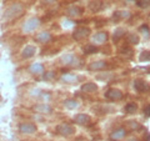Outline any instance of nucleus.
<instances>
[{
	"label": "nucleus",
	"instance_id": "nucleus-30",
	"mask_svg": "<svg viewBox=\"0 0 150 141\" xmlns=\"http://www.w3.org/2000/svg\"><path fill=\"white\" fill-rule=\"evenodd\" d=\"M53 76H54V73H53V71H49V73L45 74L44 79H45V80H50V79H53Z\"/></svg>",
	"mask_w": 150,
	"mask_h": 141
},
{
	"label": "nucleus",
	"instance_id": "nucleus-5",
	"mask_svg": "<svg viewBox=\"0 0 150 141\" xmlns=\"http://www.w3.org/2000/svg\"><path fill=\"white\" fill-rule=\"evenodd\" d=\"M105 97L109 99V100H112V101H118V100L123 99V92L118 90V89H109V90L105 92Z\"/></svg>",
	"mask_w": 150,
	"mask_h": 141
},
{
	"label": "nucleus",
	"instance_id": "nucleus-6",
	"mask_svg": "<svg viewBox=\"0 0 150 141\" xmlns=\"http://www.w3.org/2000/svg\"><path fill=\"white\" fill-rule=\"evenodd\" d=\"M19 130H20V133H23V134L30 135V134H34L36 131V126L31 123H23V124H20V126H19Z\"/></svg>",
	"mask_w": 150,
	"mask_h": 141
},
{
	"label": "nucleus",
	"instance_id": "nucleus-12",
	"mask_svg": "<svg viewBox=\"0 0 150 141\" xmlns=\"http://www.w3.org/2000/svg\"><path fill=\"white\" fill-rule=\"evenodd\" d=\"M106 63L103 61V60H96V61H93L90 65H89V70L91 71H98V70H103L105 69Z\"/></svg>",
	"mask_w": 150,
	"mask_h": 141
},
{
	"label": "nucleus",
	"instance_id": "nucleus-15",
	"mask_svg": "<svg viewBox=\"0 0 150 141\" xmlns=\"http://www.w3.org/2000/svg\"><path fill=\"white\" fill-rule=\"evenodd\" d=\"M29 71L31 74H34V75H40V74L44 73V66L39 63H34L29 66Z\"/></svg>",
	"mask_w": 150,
	"mask_h": 141
},
{
	"label": "nucleus",
	"instance_id": "nucleus-16",
	"mask_svg": "<svg viewBox=\"0 0 150 141\" xmlns=\"http://www.w3.org/2000/svg\"><path fill=\"white\" fill-rule=\"evenodd\" d=\"M34 110L36 112H40V114H50L53 109L48 104H38L34 106Z\"/></svg>",
	"mask_w": 150,
	"mask_h": 141
},
{
	"label": "nucleus",
	"instance_id": "nucleus-7",
	"mask_svg": "<svg viewBox=\"0 0 150 141\" xmlns=\"http://www.w3.org/2000/svg\"><path fill=\"white\" fill-rule=\"evenodd\" d=\"M130 16H131V14L128 10H116L114 14H112V20L114 21H120V20L129 19Z\"/></svg>",
	"mask_w": 150,
	"mask_h": 141
},
{
	"label": "nucleus",
	"instance_id": "nucleus-3",
	"mask_svg": "<svg viewBox=\"0 0 150 141\" xmlns=\"http://www.w3.org/2000/svg\"><path fill=\"white\" fill-rule=\"evenodd\" d=\"M89 34H90V29L88 26H78L73 32V37L75 40L80 41L83 39H85L86 36H89Z\"/></svg>",
	"mask_w": 150,
	"mask_h": 141
},
{
	"label": "nucleus",
	"instance_id": "nucleus-23",
	"mask_svg": "<svg viewBox=\"0 0 150 141\" xmlns=\"http://www.w3.org/2000/svg\"><path fill=\"white\" fill-rule=\"evenodd\" d=\"M125 29L124 27H118L115 31H114V36H112V39H114V41H116V40H119V39H121L124 35H125Z\"/></svg>",
	"mask_w": 150,
	"mask_h": 141
},
{
	"label": "nucleus",
	"instance_id": "nucleus-33",
	"mask_svg": "<svg viewBox=\"0 0 150 141\" xmlns=\"http://www.w3.org/2000/svg\"><path fill=\"white\" fill-rule=\"evenodd\" d=\"M43 4H45V5H49V4H53L54 1H56V0H40Z\"/></svg>",
	"mask_w": 150,
	"mask_h": 141
},
{
	"label": "nucleus",
	"instance_id": "nucleus-22",
	"mask_svg": "<svg viewBox=\"0 0 150 141\" xmlns=\"http://www.w3.org/2000/svg\"><path fill=\"white\" fill-rule=\"evenodd\" d=\"M137 110H138V105L135 102H129L124 107V111L126 114H134V112H137Z\"/></svg>",
	"mask_w": 150,
	"mask_h": 141
},
{
	"label": "nucleus",
	"instance_id": "nucleus-21",
	"mask_svg": "<svg viewBox=\"0 0 150 141\" xmlns=\"http://www.w3.org/2000/svg\"><path fill=\"white\" fill-rule=\"evenodd\" d=\"M78 105H79V104H78V101L75 100V99H68V100L64 101V106L67 107V109H70V110L76 109Z\"/></svg>",
	"mask_w": 150,
	"mask_h": 141
},
{
	"label": "nucleus",
	"instance_id": "nucleus-2",
	"mask_svg": "<svg viewBox=\"0 0 150 141\" xmlns=\"http://www.w3.org/2000/svg\"><path fill=\"white\" fill-rule=\"evenodd\" d=\"M39 25H40V19L31 18V19H29V20L25 21L24 24H23V31L24 32H31V31H34L35 29H38Z\"/></svg>",
	"mask_w": 150,
	"mask_h": 141
},
{
	"label": "nucleus",
	"instance_id": "nucleus-25",
	"mask_svg": "<svg viewBox=\"0 0 150 141\" xmlns=\"http://www.w3.org/2000/svg\"><path fill=\"white\" fill-rule=\"evenodd\" d=\"M75 80H78V76L73 74H65L62 76V81H65V82H73Z\"/></svg>",
	"mask_w": 150,
	"mask_h": 141
},
{
	"label": "nucleus",
	"instance_id": "nucleus-13",
	"mask_svg": "<svg viewBox=\"0 0 150 141\" xmlns=\"http://www.w3.org/2000/svg\"><path fill=\"white\" fill-rule=\"evenodd\" d=\"M106 40H108V34L104 31H99L93 35V41H95L96 44H103V43H105Z\"/></svg>",
	"mask_w": 150,
	"mask_h": 141
},
{
	"label": "nucleus",
	"instance_id": "nucleus-9",
	"mask_svg": "<svg viewBox=\"0 0 150 141\" xmlns=\"http://www.w3.org/2000/svg\"><path fill=\"white\" fill-rule=\"evenodd\" d=\"M36 53V48L34 45H26L24 49L21 50V56L24 59H29V58H33Z\"/></svg>",
	"mask_w": 150,
	"mask_h": 141
},
{
	"label": "nucleus",
	"instance_id": "nucleus-18",
	"mask_svg": "<svg viewBox=\"0 0 150 141\" xmlns=\"http://www.w3.org/2000/svg\"><path fill=\"white\" fill-rule=\"evenodd\" d=\"M67 14L69 16H79V15H81V9L79 8V6H69L67 9Z\"/></svg>",
	"mask_w": 150,
	"mask_h": 141
},
{
	"label": "nucleus",
	"instance_id": "nucleus-4",
	"mask_svg": "<svg viewBox=\"0 0 150 141\" xmlns=\"http://www.w3.org/2000/svg\"><path fill=\"white\" fill-rule=\"evenodd\" d=\"M56 131L63 136H71L75 134L76 130H75L74 126L69 125V124H60V125H58V128H56Z\"/></svg>",
	"mask_w": 150,
	"mask_h": 141
},
{
	"label": "nucleus",
	"instance_id": "nucleus-35",
	"mask_svg": "<svg viewBox=\"0 0 150 141\" xmlns=\"http://www.w3.org/2000/svg\"><path fill=\"white\" fill-rule=\"evenodd\" d=\"M145 141H149V134H146V140Z\"/></svg>",
	"mask_w": 150,
	"mask_h": 141
},
{
	"label": "nucleus",
	"instance_id": "nucleus-27",
	"mask_svg": "<svg viewBox=\"0 0 150 141\" xmlns=\"http://www.w3.org/2000/svg\"><path fill=\"white\" fill-rule=\"evenodd\" d=\"M98 51V48L95 45H86L85 48H84V53L85 54H94Z\"/></svg>",
	"mask_w": 150,
	"mask_h": 141
},
{
	"label": "nucleus",
	"instance_id": "nucleus-20",
	"mask_svg": "<svg viewBox=\"0 0 150 141\" xmlns=\"http://www.w3.org/2000/svg\"><path fill=\"white\" fill-rule=\"evenodd\" d=\"M101 1L100 0H93V1L89 3V9H90L91 11H99L101 9Z\"/></svg>",
	"mask_w": 150,
	"mask_h": 141
},
{
	"label": "nucleus",
	"instance_id": "nucleus-26",
	"mask_svg": "<svg viewBox=\"0 0 150 141\" xmlns=\"http://www.w3.org/2000/svg\"><path fill=\"white\" fill-rule=\"evenodd\" d=\"M128 41L129 43H131V44H139V41H140V37H139V35H137V34H134V32H130V34H128Z\"/></svg>",
	"mask_w": 150,
	"mask_h": 141
},
{
	"label": "nucleus",
	"instance_id": "nucleus-31",
	"mask_svg": "<svg viewBox=\"0 0 150 141\" xmlns=\"http://www.w3.org/2000/svg\"><path fill=\"white\" fill-rule=\"evenodd\" d=\"M129 125L131 126V129H139V128H140V125H139L138 123H135V121H130Z\"/></svg>",
	"mask_w": 150,
	"mask_h": 141
},
{
	"label": "nucleus",
	"instance_id": "nucleus-29",
	"mask_svg": "<svg viewBox=\"0 0 150 141\" xmlns=\"http://www.w3.org/2000/svg\"><path fill=\"white\" fill-rule=\"evenodd\" d=\"M139 30L142 31L143 34H146V36H149V26H148V25H142Z\"/></svg>",
	"mask_w": 150,
	"mask_h": 141
},
{
	"label": "nucleus",
	"instance_id": "nucleus-24",
	"mask_svg": "<svg viewBox=\"0 0 150 141\" xmlns=\"http://www.w3.org/2000/svg\"><path fill=\"white\" fill-rule=\"evenodd\" d=\"M150 60V53H149V50H144L140 53L139 55V61H142V63H148Z\"/></svg>",
	"mask_w": 150,
	"mask_h": 141
},
{
	"label": "nucleus",
	"instance_id": "nucleus-10",
	"mask_svg": "<svg viewBox=\"0 0 150 141\" xmlns=\"http://www.w3.org/2000/svg\"><path fill=\"white\" fill-rule=\"evenodd\" d=\"M74 120H75V123H76V124H80V125H89L91 123V117L89 115H86V114H78V115H75Z\"/></svg>",
	"mask_w": 150,
	"mask_h": 141
},
{
	"label": "nucleus",
	"instance_id": "nucleus-8",
	"mask_svg": "<svg viewBox=\"0 0 150 141\" xmlns=\"http://www.w3.org/2000/svg\"><path fill=\"white\" fill-rule=\"evenodd\" d=\"M134 89L138 92H146L149 90V85L142 79H137L134 81Z\"/></svg>",
	"mask_w": 150,
	"mask_h": 141
},
{
	"label": "nucleus",
	"instance_id": "nucleus-19",
	"mask_svg": "<svg viewBox=\"0 0 150 141\" xmlns=\"http://www.w3.org/2000/svg\"><path fill=\"white\" fill-rule=\"evenodd\" d=\"M62 63L64 64V65H71V64H74L75 63V56L74 55H71V54H65V55H63L62 56Z\"/></svg>",
	"mask_w": 150,
	"mask_h": 141
},
{
	"label": "nucleus",
	"instance_id": "nucleus-34",
	"mask_svg": "<svg viewBox=\"0 0 150 141\" xmlns=\"http://www.w3.org/2000/svg\"><path fill=\"white\" fill-rule=\"evenodd\" d=\"M128 141H139V140H138V139H134V137H133V139H129Z\"/></svg>",
	"mask_w": 150,
	"mask_h": 141
},
{
	"label": "nucleus",
	"instance_id": "nucleus-32",
	"mask_svg": "<svg viewBox=\"0 0 150 141\" xmlns=\"http://www.w3.org/2000/svg\"><path fill=\"white\" fill-rule=\"evenodd\" d=\"M149 110H150V106L149 105H146V106L144 107V116L146 117V119L149 117Z\"/></svg>",
	"mask_w": 150,
	"mask_h": 141
},
{
	"label": "nucleus",
	"instance_id": "nucleus-1",
	"mask_svg": "<svg viewBox=\"0 0 150 141\" xmlns=\"http://www.w3.org/2000/svg\"><path fill=\"white\" fill-rule=\"evenodd\" d=\"M23 11H24V6L19 3H15L13 5L8 6L5 9V13H4V18L8 19V20H11V19H15L18 16H20Z\"/></svg>",
	"mask_w": 150,
	"mask_h": 141
},
{
	"label": "nucleus",
	"instance_id": "nucleus-17",
	"mask_svg": "<svg viewBox=\"0 0 150 141\" xmlns=\"http://www.w3.org/2000/svg\"><path fill=\"white\" fill-rule=\"evenodd\" d=\"M50 39H51V34L49 31H41L36 35V40L39 43H48Z\"/></svg>",
	"mask_w": 150,
	"mask_h": 141
},
{
	"label": "nucleus",
	"instance_id": "nucleus-28",
	"mask_svg": "<svg viewBox=\"0 0 150 141\" xmlns=\"http://www.w3.org/2000/svg\"><path fill=\"white\" fill-rule=\"evenodd\" d=\"M137 4H138V6L145 9V8H149L150 3H149V0H137Z\"/></svg>",
	"mask_w": 150,
	"mask_h": 141
},
{
	"label": "nucleus",
	"instance_id": "nucleus-14",
	"mask_svg": "<svg viewBox=\"0 0 150 141\" xmlns=\"http://www.w3.org/2000/svg\"><path fill=\"white\" fill-rule=\"evenodd\" d=\"M81 91L83 92H95L98 90V85L95 82H85V84H83L81 85Z\"/></svg>",
	"mask_w": 150,
	"mask_h": 141
},
{
	"label": "nucleus",
	"instance_id": "nucleus-11",
	"mask_svg": "<svg viewBox=\"0 0 150 141\" xmlns=\"http://www.w3.org/2000/svg\"><path fill=\"white\" fill-rule=\"evenodd\" d=\"M125 135H126L125 128H119V129H115V130L110 134V139H111V140H120V139L125 137Z\"/></svg>",
	"mask_w": 150,
	"mask_h": 141
}]
</instances>
